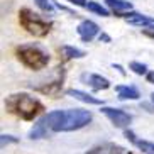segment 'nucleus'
I'll list each match as a JSON object with an SVG mask.
<instances>
[{
  "label": "nucleus",
  "instance_id": "f257e3e1",
  "mask_svg": "<svg viewBox=\"0 0 154 154\" xmlns=\"http://www.w3.org/2000/svg\"><path fill=\"white\" fill-rule=\"evenodd\" d=\"M48 131L53 132H69L78 131L91 122V112L82 109L75 110H54L41 119Z\"/></svg>",
  "mask_w": 154,
  "mask_h": 154
},
{
  "label": "nucleus",
  "instance_id": "f03ea898",
  "mask_svg": "<svg viewBox=\"0 0 154 154\" xmlns=\"http://www.w3.org/2000/svg\"><path fill=\"white\" fill-rule=\"evenodd\" d=\"M5 109L9 113L22 119V120H34L44 110V105L27 93H14V95L7 97Z\"/></svg>",
  "mask_w": 154,
  "mask_h": 154
},
{
  "label": "nucleus",
  "instance_id": "7ed1b4c3",
  "mask_svg": "<svg viewBox=\"0 0 154 154\" xmlns=\"http://www.w3.org/2000/svg\"><path fill=\"white\" fill-rule=\"evenodd\" d=\"M15 54L24 66H27L31 69H42L49 63V54L44 53L39 46H32V44L19 46L15 49Z\"/></svg>",
  "mask_w": 154,
  "mask_h": 154
},
{
  "label": "nucleus",
  "instance_id": "20e7f679",
  "mask_svg": "<svg viewBox=\"0 0 154 154\" xmlns=\"http://www.w3.org/2000/svg\"><path fill=\"white\" fill-rule=\"evenodd\" d=\"M19 24L34 37L48 36L51 27H53V22L41 19L37 14H34L31 9H20V12H19Z\"/></svg>",
  "mask_w": 154,
  "mask_h": 154
},
{
  "label": "nucleus",
  "instance_id": "39448f33",
  "mask_svg": "<svg viewBox=\"0 0 154 154\" xmlns=\"http://www.w3.org/2000/svg\"><path fill=\"white\" fill-rule=\"evenodd\" d=\"M102 112L107 115V119H109V120L113 124V125H115V127H120V129L127 127L129 124L132 122V117H131V115H129L127 112H124V110H120V109L102 107Z\"/></svg>",
  "mask_w": 154,
  "mask_h": 154
},
{
  "label": "nucleus",
  "instance_id": "423d86ee",
  "mask_svg": "<svg viewBox=\"0 0 154 154\" xmlns=\"http://www.w3.org/2000/svg\"><path fill=\"white\" fill-rule=\"evenodd\" d=\"M86 154H131L125 147L113 142H103V144L93 146L90 151H86Z\"/></svg>",
  "mask_w": 154,
  "mask_h": 154
},
{
  "label": "nucleus",
  "instance_id": "0eeeda50",
  "mask_svg": "<svg viewBox=\"0 0 154 154\" xmlns=\"http://www.w3.org/2000/svg\"><path fill=\"white\" fill-rule=\"evenodd\" d=\"M76 31H78V34H80V37H82L83 41L88 42L98 34L100 27L93 22V20H83V22H80V26L76 27Z\"/></svg>",
  "mask_w": 154,
  "mask_h": 154
},
{
  "label": "nucleus",
  "instance_id": "6e6552de",
  "mask_svg": "<svg viewBox=\"0 0 154 154\" xmlns=\"http://www.w3.org/2000/svg\"><path fill=\"white\" fill-rule=\"evenodd\" d=\"M125 20L131 26H136V27H142V29H154V19L147 17V15L142 14H136V12H131V14L125 17Z\"/></svg>",
  "mask_w": 154,
  "mask_h": 154
},
{
  "label": "nucleus",
  "instance_id": "1a4fd4ad",
  "mask_svg": "<svg viewBox=\"0 0 154 154\" xmlns=\"http://www.w3.org/2000/svg\"><path fill=\"white\" fill-rule=\"evenodd\" d=\"M107 7L113 10V14H117L119 17H127L132 10V4L127 0H105Z\"/></svg>",
  "mask_w": 154,
  "mask_h": 154
},
{
  "label": "nucleus",
  "instance_id": "9d476101",
  "mask_svg": "<svg viewBox=\"0 0 154 154\" xmlns=\"http://www.w3.org/2000/svg\"><path fill=\"white\" fill-rule=\"evenodd\" d=\"M83 80L86 85H90L93 90H107L110 86V82L107 78L100 76V75H83Z\"/></svg>",
  "mask_w": 154,
  "mask_h": 154
},
{
  "label": "nucleus",
  "instance_id": "9b49d317",
  "mask_svg": "<svg viewBox=\"0 0 154 154\" xmlns=\"http://www.w3.org/2000/svg\"><path fill=\"white\" fill-rule=\"evenodd\" d=\"M125 137L131 140L134 146H137L140 151H146V152H151L154 154V142H149V140H142L134 134L132 131H125Z\"/></svg>",
  "mask_w": 154,
  "mask_h": 154
},
{
  "label": "nucleus",
  "instance_id": "f8f14e48",
  "mask_svg": "<svg viewBox=\"0 0 154 154\" xmlns=\"http://www.w3.org/2000/svg\"><path fill=\"white\" fill-rule=\"evenodd\" d=\"M115 90L119 93V98L120 100H139L140 93L136 86H127V85H119L115 86Z\"/></svg>",
  "mask_w": 154,
  "mask_h": 154
},
{
  "label": "nucleus",
  "instance_id": "ddd939ff",
  "mask_svg": "<svg viewBox=\"0 0 154 154\" xmlns=\"http://www.w3.org/2000/svg\"><path fill=\"white\" fill-rule=\"evenodd\" d=\"M66 93H68L69 97H73V98H76V100H80V102H83V103H90V105H100V103H102V100H100V98H95V97L88 95V93H85V91H82V90L69 88Z\"/></svg>",
  "mask_w": 154,
  "mask_h": 154
},
{
  "label": "nucleus",
  "instance_id": "4468645a",
  "mask_svg": "<svg viewBox=\"0 0 154 154\" xmlns=\"http://www.w3.org/2000/svg\"><path fill=\"white\" fill-rule=\"evenodd\" d=\"M59 54L63 56V59H76V58H83L85 56V51L78 49V48H73V46H63L59 48Z\"/></svg>",
  "mask_w": 154,
  "mask_h": 154
},
{
  "label": "nucleus",
  "instance_id": "2eb2a0df",
  "mask_svg": "<svg viewBox=\"0 0 154 154\" xmlns=\"http://www.w3.org/2000/svg\"><path fill=\"white\" fill-rule=\"evenodd\" d=\"M61 86H63V80H56V82H53L51 85L37 86L36 90L41 91V93H46V95H58L59 90H61Z\"/></svg>",
  "mask_w": 154,
  "mask_h": 154
},
{
  "label": "nucleus",
  "instance_id": "dca6fc26",
  "mask_svg": "<svg viewBox=\"0 0 154 154\" xmlns=\"http://www.w3.org/2000/svg\"><path fill=\"white\" fill-rule=\"evenodd\" d=\"M46 136H48V127L42 124V120H39L31 129V132H29V137L31 139H41V137H46Z\"/></svg>",
  "mask_w": 154,
  "mask_h": 154
},
{
  "label": "nucleus",
  "instance_id": "f3484780",
  "mask_svg": "<svg viewBox=\"0 0 154 154\" xmlns=\"http://www.w3.org/2000/svg\"><path fill=\"white\" fill-rule=\"evenodd\" d=\"M86 9L90 10V12H95V14H98V15H102V17H109L110 15V12L105 7H102L100 4H97V2H88V7Z\"/></svg>",
  "mask_w": 154,
  "mask_h": 154
},
{
  "label": "nucleus",
  "instance_id": "a211bd4d",
  "mask_svg": "<svg viewBox=\"0 0 154 154\" xmlns=\"http://www.w3.org/2000/svg\"><path fill=\"white\" fill-rule=\"evenodd\" d=\"M129 68L136 73V75H146V73H147V66L142 64V63H137V61H132V63L129 64Z\"/></svg>",
  "mask_w": 154,
  "mask_h": 154
},
{
  "label": "nucleus",
  "instance_id": "6ab92c4d",
  "mask_svg": "<svg viewBox=\"0 0 154 154\" xmlns=\"http://www.w3.org/2000/svg\"><path fill=\"white\" fill-rule=\"evenodd\" d=\"M34 2H36V5L41 10H44V12H53V4H51L49 0H34Z\"/></svg>",
  "mask_w": 154,
  "mask_h": 154
},
{
  "label": "nucleus",
  "instance_id": "aec40b11",
  "mask_svg": "<svg viewBox=\"0 0 154 154\" xmlns=\"http://www.w3.org/2000/svg\"><path fill=\"white\" fill-rule=\"evenodd\" d=\"M0 140H2V147H5V144H10V142H17V139L15 137H12V136H2L0 137Z\"/></svg>",
  "mask_w": 154,
  "mask_h": 154
},
{
  "label": "nucleus",
  "instance_id": "412c9836",
  "mask_svg": "<svg viewBox=\"0 0 154 154\" xmlns=\"http://www.w3.org/2000/svg\"><path fill=\"white\" fill-rule=\"evenodd\" d=\"M71 4H75V5H78V7H88V4H86V0H69Z\"/></svg>",
  "mask_w": 154,
  "mask_h": 154
},
{
  "label": "nucleus",
  "instance_id": "4be33fe9",
  "mask_svg": "<svg viewBox=\"0 0 154 154\" xmlns=\"http://www.w3.org/2000/svg\"><path fill=\"white\" fill-rule=\"evenodd\" d=\"M146 78H147V82L149 83H154V71H149L147 75H146Z\"/></svg>",
  "mask_w": 154,
  "mask_h": 154
},
{
  "label": "nucleus",
  "instance_id": "5701e85b",
  "mask_svg": "<svg viewBox=\"0 0 154 154\" xmlns=\"http://www.w3.org/2000/svg\"><path fill=\"white\" fill-rule=\"evenodd\" d=\"M112 66H113L115 69H119V71H120V75H125V71H124V69L120 68V66H119V64H112Z\"/></svg>",
  "mask_w": 154,
  "mask_h": 154
},
{
  "label": "nucleus",
  "instance_id": "b1692460",
  "mask_svg": "<svg viewBox=\"0 0 154 154\" xmlns=\"http://www.w3.org/2000/svg\"><path fill=\"white\" fill-rule=\"evenodd\" d=\"M102 39H103V41H107V42L110 41V37L107 36V34H102V36H100V41H102Z\"/></svg>",
  "mask_w": 154,
  "mask_h": 154
},
{
  "label": "nucleus",
  "instance_id": "393cba45",
  "mask_svg": "<svg viewBox=\"0 0 154 154\" xmlns=\"http://www.w3.org/2000/svg\"><path fill=\"white\" fill-rule=\"evenodd\" d=\"M151 98H152V102H154V93H152V95H151Z\"/></svg>",
  "mask_w": 154,
  "mask_h": 154
},
{
  "label": "nucleus",
  "instance_id": "a878e982",
  "mask_svg": "<svg viewBox=\"0 0 154 154\" xmlns=\"http://www.w3.org/2000/svg\"><path fill=\"white\" fill-rule=\"evenodd\" d=\"M151 36H152V37H154V34H151Z\"/></svg>",
  "mask_w": 154,
  "mask_h": 154
}]
</instances>
